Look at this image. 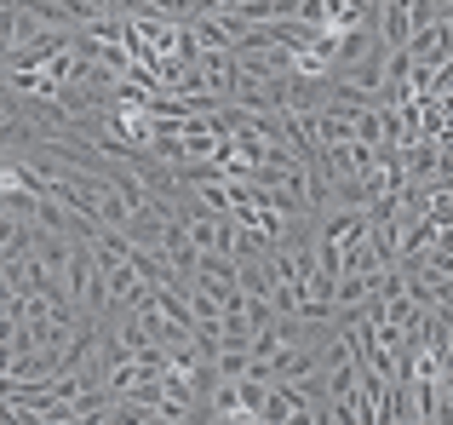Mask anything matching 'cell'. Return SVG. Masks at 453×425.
Returning <instances> with one entry per match:
<instances>
[{"label":"cell","mask_w":453,"mask_h":425,"mask_svg":"<svg viewBox=\"0 0 453 425\" xmlns=\"http://www.w3.org/2000/svg\"><path fill=\"white\" fill-rule=\"evenodd\" d=\"M321 374V339H304V345H281L270 357V385H304Z\"/></svg>","instance_id":"1"},{"label":"cell","mask_w":453,"mask_h":425,"mask_svg":"<svg viewBox=\"0 0 453 425\" xmlns=\"http://www.w3.org/2000/svg\"><path fill=\"white\" fill-rule=\"evenodd\" d=\"M373 41L385 46V52H408V41H413L408 0H379V12H373Z\"/></svg>","instance_id":"2"},{"label":"cell","mask_w":453,"mask_h":425,"mask_svg":"<svg viewBox=\"0 0 453 425\" xmlns=\"http://www.w3.org/2000/svg\"><path fill=\"white\" fill-rule=\"evenodd\" d=\"M23 121V98L12 87H0V127H18Z\"/></svg>","instance_id":"3"},{"label":"cell","mask_w":453,"mask_h":425,"mask_svg":"<svg viewBox=\"0 0 453 425\" xmlns=\"http://www.w3.org/2000/svg\"><path fill=\"white\" fill-rule=\"evenodd\" d=\"M0 374H6V351H0Z\"/></svg>","instance_id":"4"}]
</instances>
